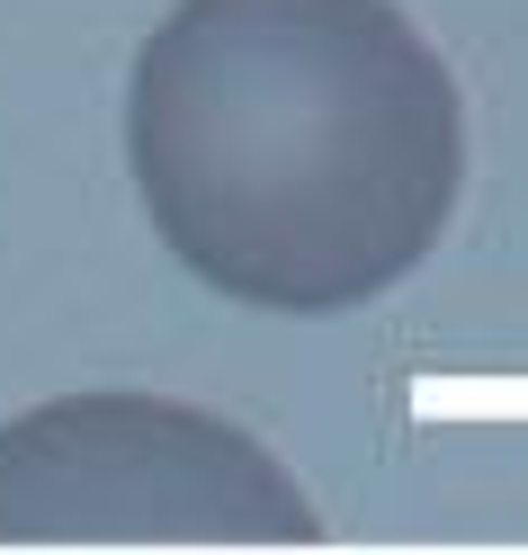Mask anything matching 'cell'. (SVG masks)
<instances>
[{"mask_svg":"<svg viewBox=\"0 0 528 555\" xmlns=\"http://www.w3.org/2000/svg\"><path fill=\"white\" fill-rule=\"evenodd\" d=\"M170 260L260 314H349L439 251L466 99L395 0H180L126 99Z\"/></svg>","mask_w":528,"mask_h":555,"instance_id":"1","label":"cell"},{"mask_svg":"<svg viewBox=\"0 0 528 555\" xmlns=\"http://www.w3.org/2000/svg\"><path fill=\"white\" fill-rule=\"evenodd\" d=\"M0 538H269L313 546L323 511L252 430L162 395H73L0 430Z\"/></svg>","mask_w":528,"mask_h":555,"instance_id":"2","label":"cell"}]
</instances>
